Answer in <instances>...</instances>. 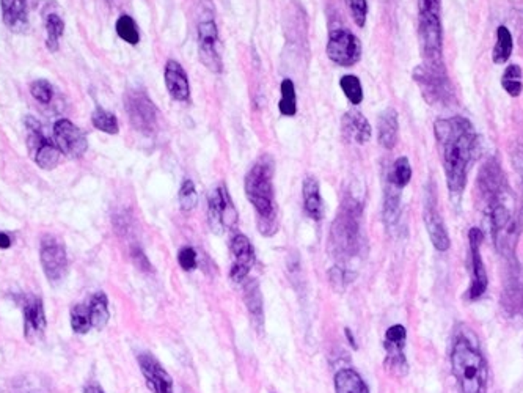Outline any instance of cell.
Wrapping results in <instances>:
<instances>
[{"label":"cell","mask_w":523,"mask_h":393,"mask_svg":"<svg viewBox=\"0 0 523 393\" xmlns=\"http://www.w3.org/2000/svg\"><path fill=\"white\" fill-rule=\"evenodd\" d=\"M164 81L170 98L178 102H186L191 98V82L186 70L178 60H167Z\"/></svg>","instance_id":"16"},{"label":"cell","mask_w":523,"mask_h":393,"mask_svg":"<svg viewBox=\"0 0 523 393\" xmlns=\"http://www.w3.org/2000/svg\"><path fill=\"white\" fill-rule=\"evenodd\" d=\"M63 32H65V22H63V19L55 13L49 15L48 19H46V48L50 52H57Z\"/></svg>","instance_id":"32"},{"label":"cell","mask_w":523,"mask_h":393,"mask_svg":"<svg viewBox=\"0 0 523 393\" xmlns=\"http://www.w3.org/2000/svg\"><path fill=\"white\" fill-rule=\"evenodd\" d=\"M229 250H231L234 260L231 271H229V277H231L233 282H244L256 261L255 249H253L250 239L245 235H236L231 239V244H229Z\"/></svg>","instance_id":"13"},{"label":"cell","mask_w":523,"mask_h":393,"mask_svg":"<svg viewBox=\"0 0 523 393\" xmlns=\"http://www.w3.org/2000/svg\"><path fill=\"white\" fill-rule=\"evenodd\" d=\"M398 137H399V119H398V112L394 109H385L382 112V115L379 117V124H377V140L379 145L385 150H393L398 144Z\"/></svg>","instance_id":"21"},{"label":"cell","mask_w":523,"mask_h":393,"mask_svg":"<svg viewBox=\"0 0 523 393\" xmlns=\"http://www.w3.org/2000/svg\"><path fill=\"white\" fill-rule=\"evenodd\" d=\"M424 225L429 233L430 242L439 250V252H446L451 246V239L448 235V230L445 227V222L435 207V200L432 197L428 198L426 207H424Z\"/></svg>","instance_id":"17"},{"label":"cell","mask_w":523,"mask_h":393,"mask_svg":"<svg viewBox=\"0 0 523 393\" xmlns=\"http://www.w3.org/2000/svg\"><path fill=\"white\" fill-rule=\"evenodd\" d=\"M327 57L333 64L349 68L357 65L361 59V43L348 28H335L329 33L327 41Z\"/></svg>","instance_id":"6"},{"label":"cell","mask_w":523,"mask_h":393,"mask_svg":"<svg viewBox=\"0 0 523 393\" xmlns=\"http://www.w3.org/2000/svg\"><path fill=\"white\" fill-rule=\"evenodd\" d=\"M451 367L462 393H486L487 367L484 357L468 340L459 338L454 343Z\"/></svg>","instance_id":"3"},{"label":"cell","mask_w":523,"mask_h":393,"mask_svg":"<svg viewBox=\"0 0 523 393\" xmlns=\"http://www.w3.org/2000/svg\"><path fill=\"white\" fill-rule=\"evenodd\" d=\"M229 195L227 186H218L209 193L208 197V224L212 233L222 235L225 231L223 225V209H225V202Z\"/></svg>","instance_id":"22"},{"label":"cell","mask_w":523,"mask_h":393,"mask_svg":"<svg viewBox=\"0 0 523 393\" xmlns=\"http://www.w3.org/2000/svg\"><path fill=\"white\" fill-rule=\"evenodd\" d=\"M278 109L283 117H294L297 113L296 87L291 79H283V82H281V98L278 102Z\"/></svg>","instance_id":"33"},{"label":"cell","mask_w":523,"mask_h":393,"mask_svg":"<svg viewBox=\"0 0 523 393\" xmlns=\"http://www.w3.org/2000/svg\"><path fill=\"white\" fill-rule=\"evenodd\" d=\"M218 30L216 22L212 19H205L198 24V55L201 64H203L211 73L220 74L222 59L220 52L217 49Z\"/></svg>","instance_id":"11"},{"label":"cell","mask_w":523,"mask_h":393,"mask_svg":"<svg viewBox=\"0 0 523 393\" xmlns=\"http://www.w3.org/2000/svg\"><path fill=\"white\" fill-rule=\"evenodd\" d=\"M85 393H104V392H102L101 389H97V387H95V385H91V387H88L87 390H85Z\"/></svg>","instance_id":"49"},{"label":"cell","mask_w":523,"mask_h":393,"mask_svg":"<svg viewBox=\"0 0 523 393\" xmlns=\"http://www.w3.org/2000/svg\"><path fill=\"white\" fill-rule=\"evenodd\" d=\"M26 129H27V145L30 150L33 161L43 170H53L60 162L61 151L55 145L54 140H50L44 134L41 123L33 117H26Z\"/></svg>","instance_id":"5"},{"label":"cell","mask_w":523,"mask_h":393,"mask_svg":"<svg viewBox=\"0 0 523 393\" xmlns=\"http://www.w3.org/2000/svg\"><path fill=\"white\" fill-rule=\"evenodd\" d=\"M244 302L249 310L251 321L256 329L264 327V309H263V294L260 283L256 278H249L244 283Z\"/></svg>","instance_id":"23"},{"label":"cell","mask_w":523,"mask_h":393,"mask_svg":"<svg viewBox=\"0 0 523 393\" xmlns=\"http://www.w3.org/2000/svg\"><path fill=\"white\" fill-rule=\"evenodd\" d=\"M30 93L33 98H35L38 102H41V104H49V102L53 101L54 90L49 81H46V79H38V81L32 82Z\"/></svg>","instance_id":"40"},{"label":"cell","mask_w":523,"mask_h":393,"mask_svg":"<svg viewBox=\"0 0 523 393\" xmlns=\"http://www.w3.org/2000/svg\"><path fill=\"white\" fill-rule=\"evenodd\" d=\"M388 178L392 180L396 186H399L401 189H404V187L409 184L412 180V167H410L409 159L404 156L396 159L392 172L388 173Z\"/></svg>","instance_id":"37"},{"label":"cell","mask_w":523,"mask_h":393,"mask_svg":"<svg viewBox=\"0 0 523 393\" xmlns=\"http://www.w3.org/2000/svg\"><path fill=\"white\" fill-rule=\"evenodd\" d=\"M413 79L429 104L440 102L446 98L450 85L446 82L445 70H434V68L423 64L413 70Z\"/></svg>","instance_id":"12"},{"label":"cell","mask_w":523,"mask_h":393,"mask_svg":"<svg viewBox=\"0 0 523 393\" xmlns=\"http://www.w3.org/2000/svg\"><path fill=\"white\" fill-rule=\"evenodd\" d=\"M407 340V330L401 324H393L392 327H388L387 334H385V341L387 343H396V345H406Z\"/></svg>","instance_id":"45"},{"label":"cell","mask_w":523,"mask_h":393,"mask_svg":"<svg viewBox=\"0 0 523 393\" xmlns=\"http://www.w3.org/2000/svg\"><path fill=\"white\" fill-rule=\"evenodd\" d=\"M302 193H303V208H305V213L313 220L323 219L324 203H323V197H321L319 183L314 176H307V178L303 180Z\"/></svg>","instance_id":"24"},{"label":"cell","mask_w":523,"mask_h":393,"mask_svg":"<svg viewBox=\"0 0 523 393\" xmlns=\"http://www.w3.org/2000/svg\"><path fill=\"white\" fill-rule=\"evenodd\" d=\"M54 142L61 155L70 159L82 157L88 150L87 135L70 119H59L54 124Z\"/></svg>","instance_id":"9"},{"label":"cell","mask_w":523,"mask_h":393,"mask_svg":"<svg viewBox=\"0 0 523 393\" xmlns=\"http://www.w3.org/2000/svg\"><path fill=\"white\" fill-rule=\"evenodd\" d=\"M340 87L343 90V93L346 95V98L349 99L350 104L359 106L363 101V87H361V82L357 76L354 74H346L340 79Z\"/></svg>","instance_id":"36"},{"label":"cell","mask_w":523,"mask_h":393,"mask_svg":"<svg viewBox=\"0 0 523 393\" xmlns=\"http://www.w3.org/2000/svg\"><path fill=\"white\" fill-rule=\"evenodd\" d=\"M502 307L509 316H523V287L511 283L502 294Z\"/></svg>","instance_id":"29"},{"label":"cell","mask_w":523,"mask_h":393,"mask_svg":"<svg viewBox=\"0 0 523 393\" xmlns=\"http://www.w3.org/2000/svg\"><path fill=\"white\" fill-rule=\"evenodd\" d=\"M108 2H115V0H108Z\"/></svg>","instance_id":"50"},{"label":"cell","mask_w":523,"mask_h":393,"mask_svg":"<svg viewBox=\"0 0 523 393\" xmlns=\"http://www.w3.org/2000/svg\"><path fill=\"white\" fill-rule=\"evenodd\" d=\"M2 3V18L8 30L22 33L28 27L27 0H0Z\"/></svg>","instance_id":"19"},{"label":"cell","mask_w":523,"mask_h":393,"mask_svg":"<svg viewBox=\"0 0 523 393\" xmlns=\"http://www.w3.org/2000/svg\"><path fill=\"white\" fill-rule=\"evenodd\" d=\"M344 335H346V340H348V343H349L350 346H352V347H354V349H357V341H355V337H354L352 330H350L349 327H346V329H344Z\"/></svg>","instance_id":"47"},{"label":"cell","mask_w":523,"mask_h":393,"mask_svg":"<svg viewBox=\"0 0 523 393\" xmlns=\"http://www.w3.org/2000/svg\"><path fill=\"white\" fill-rule=\"evenodd\" d=\"M335 393H370V389L355 370L343 368L335 374Z\"/></svg>","instance_id":"26"},{"label":"cell","mask_w":523,"mask_h":393,"mask_svg":"<svg viewBox=\"0 0 523 393\" xmlns=\"http://www.w3.org/2000/svg\"><path fill=\"white\" fill-rule=\"evenodd\" d=\"M71 327L76 334H87L91 329V320H90V310L88 305L79 304L71 310Z\"/></svg>","instance_id":"39"},{"label":"cell","mask_w":523,"mask_h":393,"mask_svg":"<svg viewBox=\"0 0 523 393\" xmlns=\"http://www.w3.org/2000/svg\"><path fill=\"white\" fill-rule=\"evenodd\" d=\"M329 277H330V283L333 289H336V291H343V289L346 288V285L349 282H352L349 278V272L344 271L340 266H333L329 271Z\"/></svg>","instance_id":"44"},{"label":"cell","mask_w":523,"mask_h":393,"mask_svg":"<svg viewBox=\"0 0 523 393\" xmlns=\"http://www.w3.org/2000/svg\"><path fill=\"white\" fill-rule=\"evenodd\" d=\"M178 263L184 271H193L198 266V255L193 247H182L178 252Z\"/></svg>","instance_id":"43"},{"label":"cell","mask_w":523,"mask_h":393,"mask_svg":"<svg viewBox=\"0 0 523 393\" xmlns=\"http://www.w3.org/2000/svg\"><path fill=\"white\" fill-rule=\"evenodd\" d=\"M346 7L350 18L357 27H365L368 19V2L366 0H346Z\"/></svg>","instance_id":"41"},{"label":"cell","mask_w":523,"mask_h":393,"mask_svg":"<svg viewBox=\"0 0 523 393\" xmlns=\"http://www.w3.org/2000/svg\"><path fill=\"white\" fill-rule=\"evenodd\" d=\"M39 260L48 280L61 282L68 272V256L65 246L54 236H44L39 247Z\"/></svg>","instance_id":"8"},{"label":"cell","mask_w":523,"mask_h":393,"mask_svg":"<svg viewBox=\"0 0 523 393\" xmlns=\"http://www.w3.org/2000/svg\"><path fill=\"white\" fill-rule=\"evenodd\" d=\"M88 310H90L91 327L96 329V330L104 329L107 326L108 320H111V311H108L107 296L102 291L96 293L93 298H91Z\"/></svg>","instance_id":"28"},{"label":"cell","mask_w":523,"mask_h":393,"mask_svg":"<svg viewBox=\"0 0 523 393\" xmlns=\"http://www.w3.org/2000/svg\"><path fill=\"white\" fill-rule=\"evenodd\" d=\"M479 189L491 200V204L498 202L503 189V172L495 161H488L479 172Z\"/></svg>","instance_id":"20"},{"label":"cell","mask_w":523,"mask_h":393,"mask_svg":"<svg viewBox=\"0 0 523 393\" xmlns=\"http://www.w3.org/2000/svg\"><path fill=\"white\" fill-rule=\"evenodd\" d=\"M91 123H93V126L97 131L111 134V135L118 134V131H120L118 118L115 117L112 112L102 109V107H96L93 115H91Z\"/></svg>","instance_id":"35"},{"label":"cell","mask_w":523,"mask_h":393,"mask_svg":"<svg viewBox=\"0 0 523 393\" xmlns=\"http://www.w3.org/2000/svg\"><path fill=\"white\" fill-rule=\"evenodd\" d=\"M385 368H387V372L396 376V378L406 376L407 372H409V365H407L404 352H401V354H387V358H385Z\"/></svg>","instance_id":"42"},{"label":"cell","mask_w":523,"mask_h":393,"mask_svg":"<svg viewBox=\"0 0 523 393\" xmlns=\"http://www.w3.org/2000/svg\"><path fill=\"white\" fill-rule=\"evenodd\" d=\"M434 133L444 155L448 189L453 195H461L467 184L471 161L476 156L478 135L470 119L464 117L437 119Z\"/></svg>","instance_id":"1"},{"label":"cell","mask_w":523,"mask_h":393,"mask_svg":"<svg viewBox=\"0 0 523 393\" xmlns=\"http://www.w3.org/2000/svg\"><path fill=\"white\" fill-rule=\"evenodd\" d=\"M245 195L258 215V229L261 235L272 236L277 233V209L274 193V162L263 156L253 164L245 176Z\"/></svg>","instance_id":"2"},{"label":"cell","mask_w":523,"mask_h":393,"mask_svg":"<svg viewBox=\"0 0 523 393\" xmlns=\"http://www.w3.org/2000/svg\"><path fill=\"white\" fill-rule=\"evenodd\" d=\"M359 215L360 209L354 204H344L341 213L336 215L332 227V244L336 252L352 253L355 244L359 241Z\"/></svg>","instance_id":"7"},{"label":"cell","mask_w":523,"mask_h":393,"mask_svg":"<svg viewBox=\"0 0 523 393\" xmlns=\"http://www.w3.org/2000/svg\"><path fill=\"white\" fill-rule=\"evenodd\" d=\"M178 198H180V207L184 211V213H191L198 204V192L195 189V184L192 180H184L182 184L180 187V193H178Z\"/></svg>","instance_id":"38"},{"label":"cell","mask_w":523,"mask_h":393,"mask_svg":"<svg viewBox=\"0 0 523 393\" xmlns=\"http://www.w3.org/2000/svg\"><path fill=\"white\" fill-rule=\"evenodd\" d=\"M401 195L402 189L392 180L387 178L383 197V220L387 225H394L401 215Z\"/></svg>","instance_id":"25"},{"label":"cell","mask_w":523,"mask_h":393,"mask_svg":"<svg viewBox=\"0 0 523 393\" xmlns=\"http://www.w3.org/2000/svg\"><path fill=\"white\" fill-rule=\"evenodd\" d=\"M132 258H134V263L137 265V267L142 271H151V263H149V260L146 258V255L142 252L140 249H134L132 250Z\"/></svg>","instance_id":"46"},{"label":"cell","mask_w":523,"mask_h":393,"mask_svg":"<svg viewBox=\"0 0 523 393\" xmlns=\"http://www.w3.org/2000/svg\"><path fill=\"white\" fill-rule=\"evenodd\" d=\"M491 225H492V233H493V239L495 242L500 239V236H503V233L509 229L511 225V213L509 209L504 207V203L502 202H495L491 204Z\"/></svg>","instance_id":"31"},{"label":"cell","mask_w":523,"mask_h":393,"mask_svg":"<svg viewBox=\"0 0 523 393\" xmlns=\"http://www.w3.org/2000/svg\"><path fill=\"white\" fill-rule=\"evenodd\" d=\"M341 129L344 137L357 145L368 144L372 135L370 122H368V118L359 111H350L344 113L341 119Z\"/></svg>","instance_id":"18"},{"label":"cell","mask_w":523,"mask_h":393,"mask_svg":"<svg viewBox=\"0 0 523 393\" xmlns=\"http://www.w3.org/2000/svg\"><path fill=\"white\" fill-rule=\"evenodd\" d=\"M11 246V239L5 233H0V249H8Z\"/></svg>","instance_id":"48"},{"label":"cell","mask_w":523,"mask_h":393,"mask_svg":"<svg viewBox=\"0 0 523 393\" xmlns=\"http://www.w3.org/2000/svg\"><path fill=\"white\" fill-rule=\"evenodd\" d=\"M502 87L511 98H519L523 92V71L520 65L511 64L504 68L502 74Z\"/></svg>","instance_id":"30"},{"label":"cell","mask_w":523,"mask_h":393,"mask_svg":"<svg viewBox=\"0 0 523 393\" xmlns=\"http://www.w3.org/2000/svg\"><path fill=\"white\" fill-rule=\"evenodd\" d=\"M514 50V39L513 33L509 32V28L506 26H500L497 28V41L495 46L492 50V61L495 65H504L506 61H509L511 55Z\"/></svg>","instance_id":"27"},{"label":"cell","mask_w":523,"mask_h":393,"mask_svg":"<svg viewBox=\"0 0 523 393\" xmlns=\"http://www.w3.org/2000/svg\"><path fill=\"white\" fill-rule=\"evenodd\" d=\"M115 30H117V35L126 41L131 46H135V44L140 43V32L137 28L135 21L131 18L129 15H122L115 24Z\"/></svg>","instance_id":"34"},{"label":"cell","mask_w":523,"mask_h":393,"mask_svg":"<svg viewBox=\"0 0 523 393\" xmlns=\"http://www.w3.org/2000/svg\"><path fill=\"white\" fill-rule=\"evenodd\" d=\"M22 310H24V335L30 343H35L43 338L46 326H48L43 300L35 296H28Z\"/></svg>","instance_id":"15"},{"label":"cell","mask_w":523,"mask_h":393,"mask_svg":"<svg viewBox=\"0 0 523 393\" xmlns=\"http://www.w3.org/2000/svg\"><path fill=\"white\" fill-rule=\"evenodd\" d=\"M484 241V233L479 229H470L468 231V242H470V252H471V272H473V278H471V285L468 289V298L470 300L479 299L482 294L486 293L488 277L487 271L481 256V246Z\"/></svg>","instance_id":"10"},{"label":"cell","mask_w":523,"mask_h":393,"mask_svg":"<svg viewBox=\"0 0 523 393\" xmlns=\"http://www.w3.org/2000/svg\"><path fill=\"white\" fill-rule=\"evenodd\" d=\"M139 365L153 393H173V381L153 354H140Z\"/></svg>","instance_id":"14"},{"label":"cell","mask_w":523,"mask_h":393,"mask_svg":"<svg viewBox=\"0 0 523 393\" xmlns=\"http://www.w3.org/2000/svg\"><path fill=\"white\" fill-rule=\"evenodd\" d=\"M124 107L128 111L132 128L145 135H151L158 129L159 111L151 98L143 90H129L124 96Z\"/></svg>","instance_id":"4"}]
</instances>
